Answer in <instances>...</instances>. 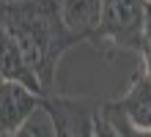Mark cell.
<instances>
[{"label": "cell", "mask_w": 151, "mask_h": 137, "mask_svg": "<svg viewBox=\"0 0 151 137\" xmlns=\"http://www.w3.org/2000/svg\"><path fill=\"white\" fill-rule=\"evenodd\" d=\"M3 30L17 41V47L28 58L33 74L39 77L44 93L55 90V74L63 55L80 44L60 16V0H14L6 6Z\"/></svg>", "instance_id": "cell-1"}, {"label": "cell", "mask_w": 151, "mask_h": 137, "mask_svg": "<svg viewBox=\"0 0 151 137\" xmlns=\"http://www.w3.org/2000/svg\"><path fill=\"white\" fill-rule=\"evenodd\" d=\"M146 3H151V0H146Z\"/></svg>", "instance_id": "cell-16"}, {"label": "cell", "mask_w": 151, "mask_h": 137, "mask_svg": "<svg viewBox=\"0 0 151 137\" xmlns=\"http://www.w3.org/2000/svg\"><path fill=\"white\" fill-rule=\"evenodd\" d=\"M60 16L66 27L83 41H96L102 16V0H60Z\"/></svg>", "instance_id": "cell-7"}, {"label": "cell", "mask_w": 151, "mask_h": 137, "mask_svg": "<svg viewBox=\"0 0 151 137\" xmlns=\"http://www.w3.org/2000/svg\"><path fill=\"white\" fill-rule=\"evenodd\" d=\"M6 0H0V30H3V22H6Z\"/></svg>", "instance_id": "cell-13"}, {"label": "cell", "mask_w": 151, "mask_h": 137, "mask_svg": "<svg viewBox=\"0 0 151 137\" xmlns=\"http://www.w3.org/2000/svg\"><path fill=\"white\" fill-rule=\"evenodd\" d=\"M143 39H151V3L143 6Z\"/></svg>", "instance_id": "cell-12"}, {"label": "cell", "mask_w": 151, "mask_h": 137, "mask_svg": "<svg viewBox=\"0 0 151 137\" xmlns=\"http://www.w3.org/2000/svg\"><path fill=\"white\" fill-rule=\"evenodd\" d=\"M99 110H102V107H99ZM102 115L115 126V132H118L121 137H151V129H135V126L127 123L118 113H107V110H102Z\"/></svg>", "instance_id": "cell-9"}, {"label": "cell", "mask_w": 151, "mask_h": 137, "mask_svg": "<svg viewBox=\"0 0 151 137\" xmlns=\"http://www.w3.org/2000/svg\"><path fill=\"white\" fill-rule=\"evenodd\" d=\"M44 96L28 90L17 82H3L0 85V137L14 134L19 126L28 121L33 110H39Z\"/></svg>", "instance_id": "cell-5"}, {"label": "cell", "mask_w": 151, "mask_h": 137, "mask_svg": "<svg viewBox=\"0 0 151 137\" xmlns=\"http://www.w3.org/2000/svg\"><path fill=\"white\" fill-rule=\"evenodd\" d=\"M140 60H143V71H146V77L151 80V39H143V44H140Z\"/></svg>", "instance_id": "cell-11"}, {"label": "cell", "mask_w": 151, "mask_h": 137, "mask_svg": "<svg viewBox=\"0 0 151 137\" xmlns=\"http://www.w3.org/2000/svg\"><path fill=\"white\" fill-rule=\"evenodd\" d=\"M93 137H121L118 132H115V126L102 115V110H99L96 118H93Z\"/></svg>", "instance_id": "cell-10"}, {"label": "cell", "mask_w": 151, "mask_h": 137, "mask_svg": "<svg viewBox=\"0 0 151 137\" xmlns=\"http://www.w3.org/2000/svg\"><path fill=\"white\" fill-rule=\"evenodd\" d=\"M8 137H55V129H52V121H50L47 110L39 107V110H33L28 115V121L19 129L14 134H8Z\"/></svg>", "instance_id": "cell-8"}, {"label": "cell", "mask_w": 151, "mask_h": 137, "mask_svg": "<svg viewBox=\"0 0 151 137\" xmlns=\"http://www.w3.org/2000/svg\"><path fill=\"white\" fill-rule=\"evenodd\" d=\"M143 6L146 0H102L96 44L107 41L121 49L137 52L143 44Z\"/></svg>", "instance_id": "cell-2"}, {"label": "cell", "mask_w": 151, "mask_h": 137, "mask_svg": "<svg viewBox=\"0 0 151 137\" xmlns=\"http://www.w3.org/2000/svg\"><path fill=\"white\" fill-rule=\"evenodd\" d=\"M102 110L107 113H118L127 123H132L135 129H151V80L146 77V71L140 69L132 77L127 93L115 102L102 104Z\"/></svg>", "instance_id": "cell-4"}, {"label": "cell", "mask_w": 151, "mask_h": 137, "mask_svg": "<svg viewBox=\"0 0 151 137\" xmlns=\"http://www.w3.org/2000/svg\"><path fill=\"white\" fill-rule=\"evenodd\" d=\"M0 77H3V82H17V85H25L28 90L44 96V88L39 77L33 74L28 58L22 55V49L17 47V41L6 30H0Z\"/></svg>", "instance_id": "cell-6"}, {"label": "cell", "mask_w": 151, "mask_h": 137, "mask_svg": "<svg viewBox=\"0 0 151 137\" xmlns=\"http://www.w3.org/2000/svg\"><path fill=\"white\" fill-rule=\"evenodd\" d=\"M41 107L47 110L55 137H93V118L99 113V102L85 96H63V93H44Z\"/></svg>", "instance_id": "cell-3"}, {"label": "cell", "mask_w": 151, "mask_h": 137, "mask_svg": "<svg viewBox=\"0 0 151 137\" xmlns=\"http://www.w3.org/2000/svg\"><path fill=\"white\" fill-rule=\"evenodd\" d=\"M6 3H14V0H6Z\"/></svg>", "instance_id": "cell-15"}, {"label": "cell", "mask_w": 151, "mask_h": 137, "mask_svg": "<svg viewBox=\"0 0 151 137\" xmlns=\"http://www.w3.org/2000/svg\"><path fill=\"white\" fill-rule=\"evenodd\" d=\"M0 85H3V77H0Z\"/></svg>", "instance_id": "cell-14"}]
</instances>
